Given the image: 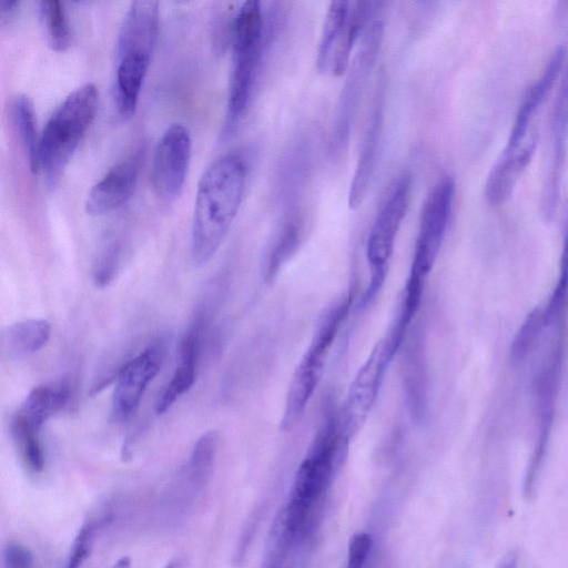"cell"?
Segmentation results:
<instances>
[{
  "label": "cell",
  "mask_w": 568,
  "mask_h": 568,
  "mask_svg": "<svg viewBox=\"0 0 568 568\" xmlns=\"http://www.w3.org/2000/svg\"><path fill=\"white\" fill-rule=\"evenodd\" d=\"M246 165L237 154L214 160L200 178L191 226V258L206 264L229 233L242 203Z\"/></svg>",
  "instance_id": "obj_2"
},
{
  "label": "cell",
  "mask_w": 568,
  "mask_h": 568,
  "mask_svg": "<svg viewBox=\"0 0 568 568\" xmlns=\"http://www.w3.org/2000/svg\"><path fill=\"white\" fill-rule=\"evenodd\" d=\"M348 442L339 428L337 416L327 419L317 433L297 470L290 499L271 531L291 548L315 527L336 464Z\"/></svg>",
  "instance_id": "obj_1"
},
{
  "label": "cell",
  "mask_w": 568,
  "mask_h": 568,
  "mask_svg": "<svg viewBox=\"0 0 568 568\" xmlns=\"http://www.w3.org/2000/svg\"><path fill=\"white\" fill-rule=\"evenodd\" d=\"M13 121L21 144L28 158L30 170L40 172L39 165V138L36 130L34 110L31 100L24 95H18L12 104Z\"/></svg>",
  "instance_id": "obj_23"
},
{
  "label": "cell",
  "mask_w": 568,
  "mask_h": 568,
  "mask_svg": "<svg viewBox=\"0 0 568 568\" xmlns=\"http://www.w3.org/2000/svg\"><path fill=\"white\" fill-rule=\"evenodd\" d=\"M561 359L562 344L561 339H558L554 351H551L544 362L536 379V396L540 426L535 449L525 475L523 487L526 497L534 496L545 459L557 396Z\"/></svg>",
  "instance_id": "obj_13"
},
{
  "label": "cell",
  "mask_w": 568,
  "mask_h": 568,
  "mask_svg": "<svg viewBox=\"0 0 568 568\" xmlns=\"http://www.w3.org/2000/svg\"><path fill=\"white\" fill-rule=\"evenodd\" d=\"M142 158V151L136 150L110 168L88 192L85 212L99 216L123 205L135 187Z\"/></svg>",
  "instance_id": "obj_16"
},
{
  "label": "cell",
  "mask_w": 568,
  "mask_h": 568,
  "mask_svg": "<svg viewBox=\"0 0 568 568\" xmlns=\"http://www.w3.org/2000/svg\"><path fill=\"white\" fill-rule=\"evenodd\" d=\"M39 12L49 45L55 51L65 50L71 42V27L64 4L58 0H42Z\"/></svg>",
  "instance_id": "obj_24"
},
{
  "label": "cell",
  "mask_w": 568,
  "mask_h": 568,
  "mask_svg": "<svg viewBox=\"0 0 568 568\" xmlns=\"http://www.w3.org/2000/svg\"><path fill=\"white\" fill-rule=\"evenodd\" d=\"M163 568H186L185 558L176 556L171 559Z\"/></svg>",
  "instance_id": "obj_33"
},
{
  "label": "cell",
  "mask_w": 568,
  "mask_h": 568,
  "mask_svg": "<svg viewBox=\"0 0 568 568\" xmlns=\"http://www.w3.org/2000/svg\"><path fill=\"white\" fill-rule=\"evenodd\" d=\"M203 324V314H199L182 338L179 348V363L155 405L158 415H162L170 409L193 386L196 377Z\"/></svg>",
  "instance_id": "obj_18"
},
{
  "label": "cell",
  "mask_w": 568,
  "mask_h": 568,
  "mask_svg": "<svg viewBox=\"0 0 568 568\" xmlns=\"http://www.w3.org/2000/svg\"><path fill=\"white\" fill-rule=\"evenodd\" d=\"M410 191L412 178L408 173H403L372 224L366 244L371 275L361 301L362 307H367L374 301L385 282L396 236L407 212Z\"/></svg>",
  "instance_id": "obj_9"
},
{
  "label": "cell",
  "mask_w": 568,
  "mask_h": 568,
  "mask_svg": "<svg viewBox=\"0 0 568 568\" xmlns=\"http://www.w3.org/2000/svg\"><path fill=\"white\" fill-rule=\"evenodd\" d=\"M3 568H34L31 550L20 542H9L3 550Z\"/></svg>",
  "instance_id": "obj_31"
},
{
  "label": "cell",
  "mask_w": 568,
  "mask_h": 568,
  "mask_svg": "<svg viewBox=\"0 0 568 568\" xmlns=\"http://www.w3.org/2000/svg\"><path fill=\"white\" fill-rule=\"evenodd\" d=\"M131 559L129 557L120 558L111 568H130Z\"/></svg>",
  "instance_id": "obj_34"
},
{
  "label": "cell",
  "mask_w": 568,
  "mask_h": 568,
  "mask_svg": "<svg viewBox=\"0 0 568 568\" xmlns=\"http://www.w3.org/2000/svg\"><path fill=\"white\" fill-rule=\"evenodd\" d=\"M120 264V246L110 244L100 255L93 271V280L97 286L108 285L115 276Z\"/></svg>",
  "instance_id": "obj_29"
},
{
  "label": "cell",
  "mask_w": 568,
  "mask_h": 568,
  "mask_svg": "<svg viewBox=\"0 0 568 568\" xmlns=\"http://www.w3.org/2000/svg\"><path fill=\"white\" fill-rule=\"evenodd\" d=\"M371 548L372 538L368 534H355L349 541L346 568H363Z\"/></svg>",
  "instance_id": "obj_30"
},
{
  "label": "cell",
  "mask_w": 568,
  "mask_h": 568,
  "mask_svg": "<svg viewBox=\"0 0 568 568\" xmlns=\"http://www.w3.org/2000/svg\"><path fill=\"white\" fill-rule=\"evenodd\" d=\"M384 122L383 97L377 94L367 120L355 171L348 190V206L357 209L369 189L382 139Z\"/></svg>",
  "instance_id": "obj_17"
},
{
  "label": "cell",
  "mask_w": 568,
  "mask_h": 568,
  "mask_svg": "<svg viewBox=\"0 0 568 568\" xmlns=\"http://www.w3.org/2000/svg\"><path fill=\"white\" fill-rule=\"evenodd\" d=\"M270 21L261 3L244 1L231 21L232 64L222 138L239 129L251 103L255 81L270 37Z\"/></svg>",
  "instance_id": "obj_3"
},
{
  "label": "cell",
  "mask_w": 568,
  "mask_h": 568,
  "mask_svg": "<svg viewBox=\"0 0 568 568\" xmlns=\"http://www.w3.org/2000/svg\"><path fill=\"white\" fill-rule=\"evenodd\" d=\"M99 90L84 83L70 92L55 108L39 136V165L45 184L59 182L98 109Z\"/></svg>",
  "instance_id": "obj_4"
},
{
  "label": "cell",
  "mask_w": 568,
  "mask_h": 568,
  "mask_svg": "<svg viewBox=\"0 0 568 568\" xmlns=\"http://www.w3.org/2000/svg\"><path fill=\"white\" fill-rule=\"evenodd\" d=\"M51 325L31 318L10 325L2 335V352L10 359H23L39 352L49 341Z\"/></svg>",
  "instance_id": "obj_22"
},
{
  "label": "cell",
  "mask_w": 568,
  "mask_h": 568,
  "mask_svg": "<svg viewBox=\"0 0 568 568\" xmlns=\"http://www.w3.org/2000/svg\"><path fill=\"white\" fill-rule=\"evenodd\" d=\"M20 7V1H8L4 0L0 4V18L1 23H6L11 20Z\"/></svg>",
  "instance_id": "obj_32"
},
{
  "label": "cell",
  "mask_w": 568,
  "mask_h": 568,
  "mask_svg": "<svg viewBox=\"0 0 568 568\" xmlns=\"http://www.w3.org/2000/svg\"><path fill=\"white\" fill-rule=\"evenodd\" d=\"M565 53V49L558 47L554 51L542 74L526 91L504 151L517 150L530 134L528 133L530 131V123L557 79L564 63Z\"/></svg>",
  "instance_id": "obj_20"
},
{
  "label": "cell",
  "mask_w": 568,
  "mask_h": 568,
  "mask_svg": "<svg viewBox=\"0 0 568 568\" xmlns=\"http://www.w3.org/2000/svg\"><path fill=\"white\" fill-rule=\"evenodd\" d=\"M69 397L67 385L37 386L26 396L12 417L42 428L45 420L67 405Z\"/></svg>",
  "instance_id": "obj_21"
},
{
  "label": "cell",
  "mask_w": 568,
  "mask_h": 568,
  "mask_svg": "<svg viewBox=\"0 0 568 568\" xmlns=\"http://www.w3.org/2000/svg\"><path fill=\"white\" fill-rule=\"evenodd\" d=\"M191 150V135L183 124L173 123L162 133L154 148L151 165V183L161 200L172 202L181 194Z\"/></svg>",
  "instance_id": "obj_12"
},
{
  "label": "cell",
  "mask_w": 568,
  "mask_h": 568,
  "mask_svg": "<svg viewBox=\"0 0 568 568\" xmlns=\"http://www.w3.org/2000/svg\"><path fill=\"white\" fill-rule=\"evenodd\" d=\"M219 446V435L206 432L195 443L186 464L170 484L163 507L169 518L184 516L205 488L214 466Z\"/></svg>",
  "instance_id": "obj_11"
},
{
  "label": "cell",
  "mask_w": 568,
  "mask_h": 568,
  "mask_svg": "<svg viewBox=\"0 0 568 568\" xmlns=\"http://www.w3.org/2000/svg\"><path fill=\"white\" fill-rule=\"evenodd\" d=\"M162 358L163 347L153 344L120 368L112 396L115 420L125 422L135 414L145 389L161 368Z\"/></svg>",
  "instance_id": "obj_14"
},
{
  "label": "cell",
  "mask_w": 568,
  "mask_h": 568,
  "mask_svg": "<svg viewBox=\"0 0 568 568\" xmlns=\"http://www.w3.org/2000/svg\"><path fill=\"white\" fill-rule=\"evenodd\" d=\"M568 209V206H567ZM568 302V211L565 223L559 276L554 292L542 308L545 326L556 324L562 316Z\"/></svg>",
  "instance_id": "obj_25"
},
{
  "label": "cell",
  "mask_w": 568,
  "mask_h": 568,
  "mask_svg": "<svg viewBox=\"0 0 568 568\" xmlns=\"http://www.w3.org/2000/svg\"><path fill=\"white\" fill-rule=\"evenodd\" d=\"M348 1H332L327 8L317 48L316 67L322 73H346L355 41L349 32Z\"/></svg>",
  "instance_id": "obj_15"
},
{
  "label": "cell",
  "mask_w": 568,
  "mask_h": 568,
  "mask_svg": "<svg viewBox=\"0 0 568 568\" xmlns=\"http://www.w3.org/2000/svg\"><path fill=\"white\" fill-rule=\"evenodd\" d=\"M383 32V22L379 19L373 20L366 27L349 62L331 130L329 153L333 159H338L347 150L361 99L382 47Z\"/></svg>",
  "instance_id": "obj_8"
},
{
  "label": "cell",
  "mask_w": 568,
  "mask_h": 568,
  "mask_svg": "<svg viewBox=\"0 0 568 568\" xmlns=\"http://www.w3.org/2000/svg\"><path fill=\"white\" fill-rule=\"evenodd\" d=\"M394 356V351L383 337L374 345L355 375L337 416L342 433L348 440L361 429L372 412Z\"/></svg>",
  "instance_id": "obj_10"
},
{
  "label": "cell",
  "mask_w": 568,
  "mask_h": 568,
  "mask_svg": "<svg viewBox=\"0 0 568 568\" xmlns=\"http://www.w3.org/2000/svg\"><path fill=\"white\" fill-rule=\"evenodd\" d=\"M455 197V182L444 176L432 189L423 205L418 233L403 303L418 310L427 275L443 245Z\"/></svg>",
  "instance_id": "obj_5"
},
{
  "label": "cell",
  "mask_w": 568,
  "mask_h": 568,
  "mask_svg": "<svg viewBox=\"0 0 568 568\" xmlns=\"http://www.w3.org/2000/svg\"><path fill=\"white\" fill-rule=\"evenodd\" d=\"M159 33V2L133 1L116 40L114 84L126 93L140 92L145 80Z\"/></svg>",
  "instance_id": "obj_7"
},
{
  "label": "cell",
  "mask_w": 568,
  "mask_h": 568,
  "mask_svg": "<svg viewBox=\"0 0 568 568\" xmlns=\"http://www.w3.org/2000/svg\"><path fill=\"white\" fill-rule=\"evenodd\" d=\"M349 307V296L338 298L321 317L288 385L281 419L283 429L292 428L303 415L323 376L329 349L347 317Z\"/></svg>",
  "instance_id": "obj_6"
},
{
  "label": "cell",
  "mask_w": 568,
  "mask_h": 568,
  "mask_svg": "<svg viewBox=\"0 0 568 568\" xmlns=\"http://www.w3.org/2000/svg\"><path fill=\"white\" fill-rule=\"evenodd\" d=\"M537 143L538 131L534 129L517 150L501 153L485 185V195L489 204L500 205L509 199L521 173L529 164Z\"/></svg>",
  "instance_id": "obj_19"
},
{
  "label": "cell",
  "mask_w": 568,
  "mask_h": 568,
  "mask_svg": "<svg viewBox=\"0 0 568 568\" xmlns=\"http://www.w3.org/2000/svg\"><path fill=\"white\" fill-rule=\"evenodd\" d=\"M545 326L541 307L531 310L518 329L510 347V358L519 362L530 352L534 343L537 341Z\"/></svg>",
  "instance_id": "obj_27"
},
{
  "label": "cell",
  "mask_w": 568,
  "mask_h": 568,
  "mask_svg": "<svg viewBox=\"0 0 568 568\" xmlns=\"http://www.w3.org/2000/svg\"><path fill=\"white\" fill-rule=\"evenodd\" d=\"M103 520L87 523L78 532L63 568H81L89 558L94 539Z\"/></svg>",
  "instance_id": "obj_28"
},
{
  "label": "cell",
  "mask_w": 568,
  "mask_h": 568,
  "mask_svg": "<svg viewBox=\"0 0 568 568\" xmlns=\"http://www.w3.org/2000/svg\"><path fill=\"white\" fill-rule=\"evenodd\" d=\"M298 223L291 219L283 225L266 258L265 276L272 278L287 258L295 252L300 243Z\"/></svg>",
  "instance_id": "obj_26"
}]
</instances>
